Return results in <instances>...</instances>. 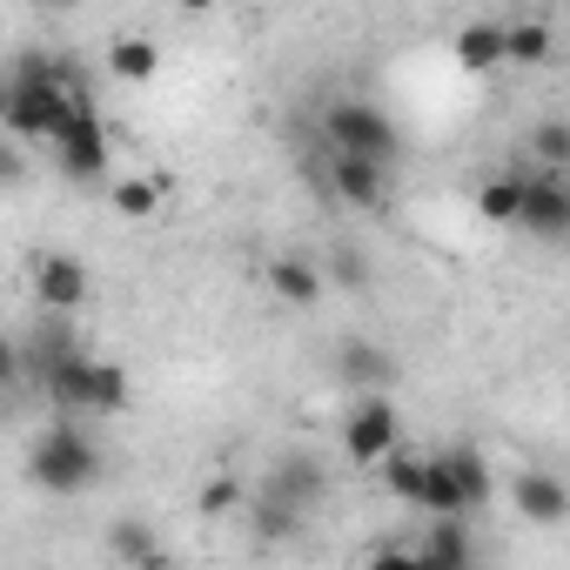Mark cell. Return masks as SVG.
I'll return each instance as SVG.
<instances>
[{"label": "cell", "mask_w": 570, "mask_h": 570, "mask_svg": "<svg viewBox=\"0 0 570 570\" xmlns=\"http://www.w3.org/2000/svg\"><path fill=\"white\" fill-rule=\"evenodd\" d=\"M88 88L61 55H21L8 68V88H0V115L21 141H55L75 115H88Z\"/></svg>", "instance_id": "1"}, {"label": "cell", "mask_w": 570, "mask_h": 570, "mask_svg": "<svg viewBox=\"0 0 570 570\" xmlns=\"http://www.w3.org/2000/svg\"><path fill=\"white\" fill-rule=\"evenodd\" d=\"M28 476H35L48 497H81V490L101 483V450H95V436H88L75 416H55V423L35 436V450H28Z\"/></svg>", "instance_id": "2"}, {"label": "cell", "mask_w": 570, "mask_h": 570, "mask_svg": "<svg viewBox=\"0 0 570 570\" xmlns=\"http://www.w3.org/2000/svg\"><path fill=\"white\" fill-rule=\"evenodd\" d=\"M41 390L75 416V410H88V416H121L128 410V370L121 363H95L88 350H75V356H61L48 376H41Z\"/></svg>", "instance_id": "3"}, {"label": "cell", "mask_w": 570, "mask_h": 570, "mask_svg": "<svg viewBox=\"0 0 570 570\" xmlns=\"http://www.w3.org/2000/svg\"><path fill=\"white\" fill-rule=\"evenodd\" d=\"M323 141H330V155H363V161H396L403 155V135H396V121H390V108H376V101H323Z\"/></svg>", "instance_id": "4"}, {"label": "cell", "mask_w": 570, "mask_h": 570, "mask_svg": "<svg viewBox=\"0 0 570 570\" xmlns=\"http://www.w3.org/2000/svg\"><path fill=\"white\" fill-rule=\"evenodd\" d=\"M376 476H383V490H390L396 503L423 510L430 523H436V517H470V510H463V497H456V476H450V463H443V456L396 450V456H390Z\"/></svg>", "instance_id": "5"}, {"label": "cell", "mask_w": 570, "mask_h": 570, "mask_svg": "<svg viewBox=\"0 0 570 570\" xmlns=\"http://www.w3.org/2000/svg\"><path fill=\"white\" fill-rule=\"evenodd\" d=\"M396 443H403L396 403H390V396H356V410L343 416V450H350V463L383 470V463L396 456Z\"/></svg>", "instance_id": "6"}, {"label": "cell", "mask_w": 570, "mask_h": 570, "mask_svg": "<svg viewBox=\"0 0 570 570\" xmlns=\"http://www.w3.org/2000/svg\"><path fill=\"white\" fill-rule=\"evenodd\" d=\"M48 155H55V168L68 175V181H108V161H115V141H108V128H101V115L88 108V115H75L55 141H48Z\"/></svg>", "instance_id": "7"}, {"label": "cell", "mask_w": 570, "mask_h": 570, "mask_svg": "<svg viewBox=\"0 0 570 570\" xmlns=\"http://www.w3.org/2000/svg\"><path fill=\"white\" fill-rule=\"evenodd\" d=\"M255 490L275 497V503H289V510H303V517H316V510L330 503V470H323V456L289 450V456H275V463H268V476H262Z\"/></svg>", "instance_id": "8"}, {"label": "cell", "mask_w": 570, "mask_h": 570, "mask_svg": "<svg viewBox=\"0 0 570 570\" xmlns=\"http://www.w3.org/2000/svg\"><path fill=\"white\" fill-rule=\"evenodd\" d=\"M323 188L356 208V215H390V168L383 161H363V155H330L323 161Z\"/></svg>", "instance_id": "9"}, {"label": "cell", "mask_w": 570, "mask_h": 570, "mask_svg": "<svg viewBox=\"0 0 570 570\" xmlns=\"http://www.w3.org/2000/svg\"><path fill=\"white\" fill-rule=\"evenodd\" d=\"M510 503H517V517L537 523V530L570 523V483H563L557 470H517V476H510Z\"/></svg>", "instance_id": "10"}, {"label": "cell", "mask_w": 570, "mask_h": 570, "mask_svg": "<svg viewBox=\"0 0 570 570\" xmlns=\"http://www.w3.org/2000/svg\"><path fill=\"white\" fill-rule=\"evenodd\" d=\"M262 282H268V296L289 303V309H316L330 296V268L309 262V255H268L262 262Z\"/></svg>", "instance_id": "11"}, {"label": "cell", "mask_w": 570, "mask_h": 570, "mask_svg": "<svg viewBox=\"0 0 570 570\" xmlns=\"http://www.w3.org/2000/svg\"><path fill=\"white\" fill-rule=\"evenodd\" d=\"M336 383H350L356 396H383L396 383V356L376 336H343L336 343Z\"/></svg>", "instance_id": "12"}, {"label": "cell", "mask_w": 570, "mask_h": 570, "mask_svg": "<svg viewBox=\"0 0 570 570\" xmlns=\"http://www.w3.org/2000/svg\"><path fill=\"white\" fill-rule=\"evenodd\" d=\"M523 228H530L537 242H570V175H543V168H530Z\"/></svg>", "instance_id": "13"}, {"label": "cell", "mask_w": 570, "mask_h": 570, "mask_svg": "<svg viewBox=\"0 0 570 570\" xmlns=\"http://www.w3.org/2000/svg\"><path fill=\"white\" fill-rule=\"evenodd\" d=\"M35 296H41L48 316H75V309L88 303V262H81V255H41Z\"/></svg>", "instance_id": "14"}, {"label": "cell", "mask_w": 570, "mask_h": 570, "mask_svg": "<svg viewBox=\"0 0 570 570\" xmlns=\"http://www.w3.org/2000/svg\"><path fill=\"white\" fill-rule=\"evenodd\" d=\"M416 557H423L430 570H476V537L463 530V517H436V523L423 530Z\"/></svg>", "instance_id": "15"}, {"label": "cell", "mask_w": 570, "mask_h": 570, "mask_svg": "<svg viewBox=\"0 0 570 570\" xmlns=\"http://www.w3.org/2000/svg\"><path fill=\"white\" fill-rule=\"evenodd\" d=\"M523 195H530V168H503L476 188V215L497 228H523Z\"/></svg>", "instance_id": "16"}, {"label": "cell", "mask_w": 570, "mask_h": 570, "mask_svg": "<svg viewBox=\"0 0 570 570\" xmlns=\"http://www.w3.org/2000/svg\"><path fill=\"white\" fill-rule=\"evenodd\" d=\"M309 530V517L303 510H289V503H275V497H248V537L262 543V550H282V543H296Z\"/></svg>", "instance_id": "17"}, {"label": "cell", "mask_w": 570, "mask_h": 570, "mask_svg": "<svg viewBox=\"0 0 570 570\" xmlns=\"http://www.w3.org/2000/svg\"><path fill=\"white\" fill-rule=\"evenodd\" d=\"M456 61L470 68V75H490V68H503L510 61V21H470L463 35H456Z\"/></svg>", "instance_id": "18"}, {"label": "cell", "mask_w": 570, "mask_h": 570, "mask_svg": "<svg viewBox=\"0 0 570 570\" xmlns=\"http://www.w3.org/2000/svg\"><path fill=\"white\" fill-rule=\"evenodd\" d=\"M108 550H115L128 570H175L168 550H161V537H155L141 517H115V523H108Z\"/></svg>", "instance_id": "19"}, {"label": "cell", "mask_w": 570, "mask_h": 570, "mask_svg": "<svg viewBox=\"0 0 570 570\" xmlns=\"http://www.w3.org/2000/svg\"><path fill=\"white\" fill-rule=\"evenodd\" d=\"M108 75L128 81V88H148V81L161 75V41H148V35H115V41H108Z\"/></svg>", "instance_id": "20"}, {"label": "cell", "mask_w": 570, "mask_h": 570, "mask_svg": "<svg viewBox=\"0 0 570 570\" xmlns=\"http://www.w3.org/2000/svg\"><path fill=\"white\" fill-rule=\"evenodd\" d=\"M443 463H450V476H456L463 510H483V503L497 497V470H490V456H483V450H443Z\"/></svg>", "instance_id": "21"}, {"label": "cell", "mask_w": 570, "mask_h": 570, "mask_svg": "<svg viewBox=\"0 0 570 570\" xmlns=\"http://www.w3.org/2000/svg\"><path fill=\"white\" fill-rule=\"evenodd\" d=\"M161 195H168L161 175H121V181L108 188V208L128 215V222H148V215H161Z\"/></svg>", "instance_id": "22"}, {"label": "cell", "mask_w": 570, "mask_h": 570, "mask_svg": "<svg viewBox=\"0 0 570 570\" xmlns=\"http://www.w3.org/2000/svg\"><path fill=\"white\" fill-rule=\"evenodd\" d=\"M523 148L537 155V168H543V175H570V121H563V115H543V121H530Z\"/></svg>", "instance_id": "23"}, {"label": "cell", "mask_w": 570, "mask_h": 570, "mask_svg": "<svg viewBox=\"0 0 570 570\" xmlns=\"http://www.w3.org/2000/svg\"><path fill=\"white\" fill-rule=\"evenodd\" d=\"M550 48H557V28L543 14H517L510 21V68H543Z\"/></svg>", "instance_id": "24"}, {"label": "cell", "mask_w": 570, "mask_h": 570, "mask_svg": "<svg viewBox=\"0 0 570 570\" xmlns=\"http://www.w3.org/2000/svg\"><path fill=\"white\" fill-rule=\"evenodd\" d=\"M242 497H248V490H242V476H228V470H215V476H208V483L195 490V510H202V517H228V510H235Z\"/></svg>", "instance_id": "25"}, {"label": "cell", "mask_w": 570, "mask_h": 570, "mask_svg": "<svg viewBox=\"0 0 570 570\" xmlns=\"http://www.w3.org/2000/svg\"><path fill=\"white\" fill-rule=\"evenodd\" d=\"M370 570H430V563L416 557V543H383L370 550Z\"/></svg>", "instance_id": "26"}]
</instances>
